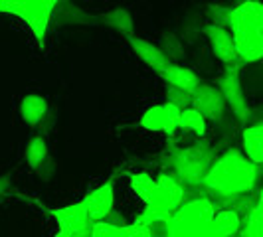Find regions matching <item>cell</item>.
<instances>
[{"instance_id":"cell-12","label":"cell","mask_w":263,"mask_h":237,"mask_svg":"<svg viewBox=\"0 0 263 237\" xmlns=\"http://www.w3.org/2000/svg\"><path fill=\"white\" fill-rule=\"evenodd\" d=\"M127 42H129L133 52L137 53V57H139L145 66L151 67L153 71H157L158 75L171 66V60L160 52V48H158L157 44H153V42H148V40L139 38V36H135V34L129 36Z\"/></svg>"},{"instance_id":"cell-21","label":"cell","mask_w":263,"mask_h":237,"mask_svg":"<svg viewBox=\"0 0 263 237\" xmlns=\"http://www.w3.org/2000/svg\"><path fill=\"white\" fill-rule=\"evenodd\" d=\"M178 129L194 132L196 136L202 139L206 134V118L202 117L196 109H192V107L182 109L180 111V118H178Z\"/></svg>"},{"instance_id":"cell-14","label":"cell","mask_w":263,"mask_h":237,"mask_svg":"<svg viewBox=\"0 0 263 237\" xmlns=\"http://www.w3.org/2000/svg\"><path fill=\"white\" fill-rule=\"evenodd\" d=\"M241 143H243V154L250 158L253 164H263V123L257 121L253 125H246L241 131Z\"/></svg>"},{"instance_id":"cell-29","label":"cell","mask_w":263,"mask_h":237,"mask_svg":"<svg viewBox=\"0 0 263 237\" xmlns=\"http://www.w3.org/2000/svg\"><path fill=\"white\" fill-rule=\"evenodd\" d=\"M103 222H107V224L115 225V227H125V225H129V222H127V218L121 213V211L117 210H111L109 213L105 215V220Z\"/></svg>"},{"instance_id":"cell-4","label":"cell","mask_w":263,"mask_h":237,"mask_svg":"<svg viewBox=\"0 0 263 237\" xmlns=\"http://www.w3.org/2000/svg\"><path fill=\"white\" fill-rule=\"evenodd\" d=\"M214 213L216 208L208 198L198 196L194 200H184L182 206L171 215V233L202 235L208 229Z\"/></svg>"},{"instance_id":"cell-3","label":"cell","mask_w":263,"mask_h":237,"mask_svg":"<svg viewBox=\"0 0 263 237\" xmlns=\"http://www.w3.org/2000/svg\"><path fill=\"white\" fill-rule=\"evenodd\" d=\"M60 2L62 0H0V14H12L24 20L38 40L40 48H44L53 10Z\"/></svg>"},{"instance_id":"cell-15","label":"cell","mask_w":263,"mask_h":237,"mask_svg":"<svg viewBox=\"0 0 263 237\" xmlns=\"http://www.w3.org/2000/svg\"><path fill=\"white\" fill-rule=\"evenodd\" d=\"M48 115V101L46 97L30 93L22 99L20 103V117L26 123L28 127H38L40 123Z\"/></svg>"},{"instance_id":"cell-23","label":"cell","mask_w":263,"mask_h":237,"mask_svg":"<svg viewBox=\"0 0 263 237\" xmlns=\"http://www.w3.org/2000/svg\"><path fill=\"white\" fill-rule=\"evenodd\" d=\"M160 52L164 53L171 64H174V60H182L184 57V44L182 40H178V36H174L172 32H164L160 38Z\"/></svg>"},{"instance_id":"cell-9","label":"cell","mask_w":263,"mask_h":237,"mask_svg":"<svg viewBox=\"0 0 263 237\" xmlns=\"http://www.w3.org/2000/svg\"><path fill=\"white\" fill-rule=\"evenodd\" d=\"M52 218L58 222L60 231H69V233H91V222L87 218V211L83 202H76L64 208L48 210Z\"/></svg>"},{"instance_id":"cell-13","label":"cell","mask_w":263,"mask_h":237,"mask_svg":"<svg viewBox=\"0 0 263 237\" xmlns=\"http://www.w3.org/2000/svg\"><path fill=\"white\" fill-rule=\"evenodd\" d=\"M160 77L164 79L168 85L178 87L186 93H194L196 87L200 85V77L196 75V71L186 66H180V64H171L160 73Z\"/></svg>"},{"instance_id":"cell-19","label":"cell","mask_w":263,"mask_h":237,"mask_svg":"<svg viewBox=\"0 0 263 237\" xmlns=\"http://www.w3.org/2000/svg\"><path fill=\"white\" fill-rule=\"evenodd\" d=\"M237 237H263V204L261 200L251 208L239 225Z\"/></svg>"},{"instance_id":"cell-32","label":"cell","mask_w":263,"mask_h":237,"mask_svg":"<svg viewBox=\"0 0 263 237\" xmlns=\"http://www.w3.org/2000/svg\"><path fill=\"white\" fill-rule=\"evenodd\" d=\"M53 237H91V233H69V231H58Z\"/></svg>"},{"instance_id":"cell-30","label":"cell","mask_w":263,"mask_h":237,"mask_svg":"<svg viewBox=\"0 0 263 237\" xmlns=\"http://www.w3.org/2000/svg\"><path fill=\"white\" fill-rule=\"evenodd\" d=\"M123 237H148L146 235V229H145V225H141V224H129L127 227H125V235Z\"/></svg>"},{"instance_id":"cell-8","label":"cell","mask_w":263,"mask_h":237,"mask_svg":"<svg viewBox=\"0 0 263 237\" xmlns=\"http://www.w3.org/2000/svg\"><path fill=\"white\" fill-rule=\"evenodd\" d=\"M192 109H196L198 113L206 121L212 123H220L226 115V103L222 93L218 91V87L208 85V83H200L196 91L192 93Z\"/></svg>"},{"instance_id":"cell-22","label":"cell","mask_w":263,"mask_h":237,"mask_svg":"<svg viewBox=\"0 0 263 237\" xmlns=\"http://www.w3.org/2000/svg\"><path fill=\"white\" fill-rule=\"evenodd\" d=\"M129 184L137 198H141L145 204H148L153 190H155V178L148 172H135V174H129Z\"/></svg>"},{"instance_id":"cell-26","label":"cell","mask_w":263,"mask_h":237,"mask_svg":"<svg viewBox=\"0 0 263 237\" xmlns=\"http://www.w3.org/2000/svg\"><path fill=\"white\" fill-rule=\"evenodd\" d=\"M127 227V225H125ZM125 227H115L107 222H93L91 224V237H123Z\"/></svg>"},{"instance_id":"cell-24","label":"cell","mask_w":263,"mask_h":237,"mask_svg":"<svg viewBox=\"0 0 263 237\" xmlns=\"http://www.w3.org/2000/svg\"><path fill=\"white\" fill-rule=\"evenodd\" d=\"M139 127H143L145 131L151 132H162V127H164V109H162V105L148 107L143 113L141 121H139Z\"/></svg>"},{"instance_id":"cell-1","label":"cell","mask_w":263,"mask_h":237,"mask_svg":"<svg viewBox=\"0 0 263 237\" xmlns=\"http://www.w3.org/2000/svg\"><path fill=\"white\" fill-rule=\"evenodd\" d=\"M261 166L253 164L241 150L228 148L224 154L214 158L200 186L220 198L243 196L255 190Z\"/></svg>"},{"instance_id":"cell-2","label":"cell","mask_w":263,"mask_h":237,"mask_svg":"<svg viewBox=\"0 0 263 237\" xmlns=\"http://www.w3.org/2000/svg\"><path fill=\"white\" fill-rule=\"evenodd\" d=\"M239 64H257L263 57V4L259 0L239 2L230 10L228 24Z\"/></svg>"},{"instance_id":"cell-16","label":"cell","mask_w":263,"mask_h":237,"mask_svg":"<svg viewBox=\"0 0 263 237\" xmlns=\"http://www.w3.org/2000/svg\"><path fill=\"white\" fill-rule=\"evenodd\" d=\"M137 224L145 225L148 237H171V213L146 208L145 213L137 220Z\"/></svg>"},{"instance_id":"cell-33","label":"cell","mask_w":263,"mask_h":237,"mask_svg":"<svg viewBox=\"0 0 263 237\" xmlns=\"http://www.w3.org/2000/svg\"><path fill=\"white\" fill-rule=\"evenodd\" d=\"M236 2H237V4H239V2H246V0H236Z\"/></svg>"},{"instance_id":"cell-27","label":"cell","mask_w":263,"mask_h":237,"mask_svg":"<svg viewBox=\"0 0 263 237\" xmlns=\"http://www.w3.org/2000/svg\"><path fill=\"white\" fill-rule=\"evenodd\" d=\"M230 10H232V6H224V4H208V10H206V12H208V18H210V24L226 28Z\"/></svg>"},{"instance_id":"cell-17","label":"cell","mask_w":263,"mask_h":237,"mask_svg":"<svg viewBox=\"0 0 263 237\" xmlns=\"http://www.w3.org/2000/svg\"><path fill=\"white\" fill-rule=\"evenodd\" d=\"M239 225H241V218L237 215L236 211L222 210L214 213L208 229L220 237H236L237 231H239Z\"/></svg>"},{"instance_id":"cell-5","label":"cell","mask_w":263,"mask_h":237,"mask_svg":"<svg viewBox=\"0 0 263 237\" xmlns=\"http://www.w3.org/2000/svg\"><path fill=\"white\" fill-rule=\"evenodd\" d=\"M214 158L216 154L210 145H192L180 148L172 158V166L178 176L176 180L188 186L202 184V178L206 176Z\"/></svg>"},{"instance_id":"cell-6","label":"cell","mask_w":263,"mask_h":237,"mask_svg":"<svg viewBox=\"0 0 263 237\" xmlns=\"http://www.w3.org/2000/svg\"><path fill=\"white\" fill-rule=\"evenodd\" d=\"M241 66L234 64V66H226V71L218 77V91L224 97L226 107L232 109V113L236 115V118L241 125H248V121L251 117V109L248 103V97L241 85V77H239Z\"/></svg>"},{"instance_id":"cell-10","label":"cell","mask_w":263,"mask_h":237,"mask_svg":"<svg viewBox=\"0 0 263 237\" xmlns=\"http://www.w3.org/2000/svg\"><path fill=\"white\" fill-rule=\"evenodd\" d=\"M202 34L210 42L212 53L216 55V60H220L224 66H234L239 64L236 55V48H234V40L228 28L214 26V24H206L202 28ZM241 66V64H239Z\"/></svg>"},{"instance_id":"cell-28","label":"cell","mask_w":263,"mask_h":237,"mask_svg":"<svg viewBox=\"0 0 263 237\" xmlns=\"http://www.w3.org/2000/svg\"><path fill=\"white\" fill-rule=\"evenodd\" d=\"M162 109H164V127H162V132L171 136V134H174V131L178 129L180 109L168 105V103H162Z\"/></svg>"},{"instance_id":"cell-31","label":"cell","mask_w":263,"mask_h":237,"mask_svg":"<svg viewBox=\"0 0 263 237\" xmlns=\"http://www.w3.org/2000/svg\"><path fill=\"white\" fill-rule=\"evenodd\" d=\"M8 188H10V174H4V176H0V200L6 194Z\"/></svg>"},{"instance_id":"cell-25","label":"cell","mask_w":263,"mask_h":237,"mask_svg":"<svg viewBox=\"0 0 263 237\" xmlns=\"http://www.w3.org/2000/svg\"><path fill=\"white\" fill-rule=\"evenodd\" d=\"M166 103L172 107H176V109H188V107L192 105V93H186L182 89H178V87H172L168 85L166 87Z\"/></svg>"},{"instance_id":"cell-18","label":"cell","mask_w":263,"mask_h":237,"mask_svg":"<svg viewBox=\"0 0 263 237\" xmlns=\"http://www.w3.org/2000/svg\"><path fill=\"white\" fill-rule=\"evenodd\" d=\"M99 26H107L117 30L123 36H133L135 32V24H133V16L129 10L125 8H113L105 14H99Z\"/></svg>"},{"instance_id":"cell-11","label":"cell","mask_w":263,"mask_h":237,"mask_svg":"<svg viewBox=\"0 0 263 237\" xmlns=\"http://www.w3.org/2000/svg\"><path fill=\"white\" fill-rule=\"evenodd\" d=\"M81 202L85 206L87 218H89L91 224L105 220V215L113 210V204H115V184L109 180V182L101 184L99 188L91 190Z\"/></svg>"},{"instance_id":"cell-20","label":"cell","mask_w":263,"mask_h":237,"mask_svg":"<svg viewBox=\"0 0 263 237\" xmlns=\"http://www.w3.org/2000/svg\"><path fill=\"white\" fill-rule=\"evenodd\" d=\"M26 162L30 168L38 170L40 166L48 160V145H46V139L44 136H32L26 145Z\"/></svg>"},{"instance_id":"cell-7","label":"cell","mask_w":263,"mask_h":237,"mask_svg":"<svg viewBox=\"0 0 263 237\" xmlns=\"http://www.w3.org/2000/svg\"><path fill=\"white\" fill-rule=\"evenodd\" d=\"M186 198V188L174 176L166 174V172H160L157 178H155V190H153V196L148 200L146 208L155 211H162V213H174L182 206Z\"/></svg>"}]
</instances>
